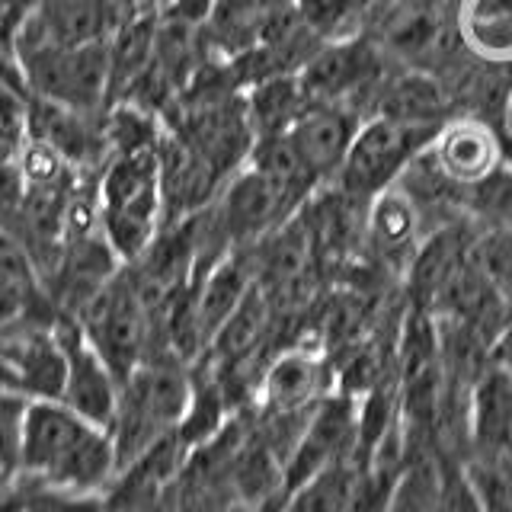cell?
I'll use <instances>...</instances> for the list:
<instances>
[{"instance_id":"5bb4252c","label":"cell","mask_w":512,"mask_h":512,"mask_svg":"<svg viewBox=\"0 0 512 512\" xmlns=\"http://www.w3.org/2000/svg\"><path fill=\"white\" fill-rule=\"evenodd\" d=\"M327 365L311 349H285L263 368L260 378V410L295 413L311 410L327 397Z\"/></svg>"},{"instance_id":"2e32d148","label":"cell","mask_w":512,"mask_h":512,"mask_svg":"<svg viewBox=\"0 0 512 512\" xmlns=\"http://www.w3.org/2000/svg\"><path fill=\"white\" fill-rule=\"evenodd\" d=\"M455 20L474 58L512 64V0H458Z\"/></svg>"},{"instance_id":"30bf717a","label":"cell","mask_w":512,"mask_h":512,"mask_svg":"<svg viewBox=\"0 0 512 512\" xmlns=\"http://www.w3.org/2000/svg\"><path fill=\"white\" fill-rule=\"evenodd\" d=\"M212 205L234 250L260 244V240L269 231H276L282 221L298 215L282 202V196L272 189L266 176L260 170H253L250 164L244 170H237L231 180L221 186L218 199Z\"/></svg>"},{"instance_id":"cb8c5ba5","label":"cell","mask_w":512,"mask_h":512,"mask_svg":"<svg viewBox=\"0 0 512 512\" xmlns=\"http://www.w3.org/2000/svg\"><path fill=\"white\" fill-rule=\"evenodd\" d=\"M471 208L493 224H512V167L500 164L484 180L468 186Z\"/></svg>"},{"instance_id":"9a60e30c","label":"cell","mask_w":512,"mask_h":512,"mask_svg":"<svg viewBox=\"0 0 512 512\" xmlns=\"http://www.w3.org/2000/svg\"><path fill=\"white\" fill-rule=\"evenodd\" d=\"M372 116H388L413 125H445L452 116V96L436 74L394 68L378 90Z\"/></svg>"},{"instance_id":"7c38bea8","label":"cell","mask_w":512,"mask_h":512,"mask_svg":"<svg viewBox=\"0 0 512 512\" xmlns=\"http://www.w3.org/2000/svg\"><path fill=\"white\" fill-rule=\"evenodd\" d=\"M429 154L445 180L461 189L480 183L503 164V144L496 128L471 116L448 119L432 138Z\"/></svg>"},{"instance_id":"e0dca14e","label":"cell","mask_w":512,"mask_h":512,"mask_svg":"<svg viewBox=\"0 0 512 512\" xmlns=\"http://www.w3.org/2000/svg\"><path fill=\"white\" fill-rule=\"evenodd\" d=\"M244 106L253 125V135L263 138V135L288 132L301 112L311 106V100L304 96L298 74H272L247 87Z\"/></svg>"},{"instance_id":"3957f363","label":"cell","mask_w":512,"mask_h":512,"mask_svg":"<svg viewBox=\"0 0 512 512\" xmlns=\"http://www.w3.org/2000/svg\"><path fill=\"white\" fill-rule=\"evenodd\" d=\"M96 202H100V231L119 260H138L164 228L157 144L132 154H112L96 180Z\"/></svg>"},{"instance_id":"9c48e42d","label":"cell","mask_w":512,"mask_h":512,"mask_svg":"<svg viewBox=\"0 0 512 512\" xmlns=\"http://www.w3.org/2000/svg\"><path fill=\"white\" fill-rule=\"evenodd\" d=\"M58 336L64 349V384L58 400L84 416V420H90L93 426H103L109 432L112 416H116L119 407L122 381L112 375V368L84 340L77 320L58 317Z\"/></svg>"},{"instance_id":"5b68a950","label":"cell","mask_w":512,"mask_h":512,"mask_svg":"<svg viewBox=\"0 0 512 512\" xmlns=\"http://www.w3.org/2000/svg\"><path fill=\"white\" fill-rule=\"evenodd\" d=\"M442 125H413L388 116L362 119L356 138H352L346 160L333 176V189H340L352 202H368L381 189L397 183L410 160L426 151Z\"/></svg>"},{"instance_id":"8fae6325","label":"cell","mask_w":512,"mask_h":512,"mask_svg":"<svg viewBox=\"0 0 512 512\" xmlns=\"http://www.w3.org/2000/svg\"><path fill=\"white\" fill-rule=\"evenodd\" d=\"M362 125V116L346 103H311L288 128L298 157L317 183H330Z\"/></svg>"},{"instance_id":"277c9868","label":"cell","mask_w":512,"mask_h":512,"mask_svg":"<svg viewBox=\"0 0 512 512\" xmlns=\"http://www.w3.org/2000/svg\"><path fill=\"white\" fill-rule=\"evenodd\" d=\"M29 96L77 112H106L112 103L109 45H71V48H23L16 52Z\"/></svg>"},{"instance_id":"ffe728a7","label":"cell","mask_w":512,"mask_h":512,"mask_svg":"<svg viewBox=\"0 0 512 512\" xmlns=\"http://www.w3.org/2000/svg\"><path fill=\"white\" fill-rule=\"evenodd\" d=\"M474 263L484 269V276L503 298L512 317V228H493L471 247Z\"/></svg>"},{"instance_id":"52a82bcc","label":"cell","mask_w":512,"mask_h":512,"mask_svg":"<svg viewBox=\"0 0 512 512\" xmlns=\"http://www.w3.org/2000/svg\"><path fill=\"white\" fill-rule=\"evenodd\" d=\"M64 384V349L58 317L29 314L0 327V388L29 400H58Z\"/></svg>"},{"instance_id":"8992f818","label":"cell","mask_w":512,"mask_h":512,"mask_svg":"<svg viewBox=\"0 0 512 512\" xmlns=\"http://www.w3.org/2000/svg\"><path fill=\"white\" fill-rule=\"evenodd\" d=\"M74 320L80 333H84V340L96 349V356L112 368V375L119 381H125L144 359H148L151 320L132 279H128L125 266L119 269L116 279H109L100 292L84 304V311Z\"/></svg>"},{"instance_id":"6da1fadb","label":"cell","mask_w":512,"mask_h":512,"mask_svg":"<svg viewBox=\"0 0 512 512\" xmlns=\"http://www.w3.org/2000/svg\"><path fill=\"white\" fill-rule=\"evenodd\" d=\"M119 477L112 436L61 400H29L20 474L26 487L68 496H106Z\"/></svg>"},{"instance_id":"603a6c76","label":"cell","mask_w":512,"mask_h":512,"mask_svg":"<svg viewBox=\"0 0 512 512\" xmlns=\"http://www.w3.org/2000/svg\"><path fill=\"white\" fill-rule=\"evenodd\" d=\"M29 397L0 388V468L20 474L23 429H26Z\"/></svg>"},{"instance_id":"7402d4cb","label":"cell","mask_w":512,"mask_h":512,"mask_svg":"<svg viewBox=\"0 0 512 512\" xmlns=\"http://www.w3.org/2000/svg\"><path fill=\"white\" fill-rule=\"evenodd\" d=\"M400 468H404V464H394V461L368 464L356 484V493H352V500L343 512H391Z\"/></svg>"},{"instance_id":"d4e9b609","label":"cell","mask_w":512,"mask_h":512,"mask_svg":"<svg viewBox=\"0 0 512 512\" xmlns=\"http://www.w3.org/2000/svg\"><path fill=\"white\" fill-rule=\"evenodd\" d=\"M432 512H480L477 493L468 480V471H464V461L442 458V480Z\"/></svg>"},{"instance_id":"7a4b0ae2","label":"cell","mask_w":512,"mask_h":512,"mask_svg":"<svg viewBox=\"0 0 512 512\" xmlns=\"http://www.w3.org/2000/svg\"><path fill=\"white\" fill-rule=\"evenodd\" d=\"M192 400V365L176 356H148L119 388V407L109 436L119 458V474L180 429Z\"/></svg>"},{"instance_id":"44dd1931","label":"cell","mask_w":512,"mask_h":512,"mask_svg":"<svg viewBox=\"0 0 512 512\" xmlns=\"http://www.w3.org/2000/svg\"><path fill=\"white\" fill-rule=\"evenodd\" d=\"M464 471L477 493L480 512H512V464L464 458Z\"/></svg>"},{"instance_id":"ac0fdd59","label":"cell","mask_w":512,"mask_h":512,"mask_svg":"<svg viewBox=\"0 0 512 512\" xmlns=\"http://www.w3.org/2000/svg\"><path fill=\"white\" fill-rule=\"evenodd\" d=\"M368 205V237H372V244L384 253L391 250H404L413 244L416 231H420V215L423 208L413 202L410 192L400 186V183H391L388 189H381L378 196H372L365 202Z\"/></svg>"},{"instance_id":"484cf974","label":"cell","mask_w":512,"mask_h":512,"mask_svg":"<svg viewBox=\"0 0 512 512\" xmlns=\"http://www.w3.org/2000/svg\"><path fill=\"white\" fill-rule=\"evenodd\" d=\"M13 500H16V474L0 468V509L10 506Z\"/></svg>"},{"instance_id":"d6986e66","label":"cell","mask_w":512,"mask_h":512,"mask_svg":"<svg viewBox=\"0 0 512 512\" xmlns=\"http://www.w3.org/2000/svg\"><path fill=\"white\" fill-rule=\"evenodd\" d=\"M362 477V468L356 461L330 464L301 487L285 493V500L276 506V512H343L356 493V484Z\"/></svg>"},{"instance_id":"ba28073f","label":"cell","mask_w":512,"mask_h":512,"mask_svg":"<svg viewBox=\"0 0 512 512\" xmlns=\"http://www.w3.org/2000/svg\"><path fill=\"white\" fill-rule=\"evenodd\" d=\"M356 436H359V400L340 391L320 397L308 423L301 429L295 452L285 461V493L301 487L330 464L356 461ZM285 500V496H282Z\"/></svg>"},{"instance_id":"4fadbf2b","label":"cell","mask_w":512,"mask_h":512,"mask_svg":"<svg viewBox=\"0 0 512 512\" xmlns=\"http://www.w3.org/2000/svg\"><path fill=\"white\" fill-rule=\"evenodd\" d=\"M468 458L512 464V375L503 365H490L474 384Z\"/></svg>"},{"instance_id":"4316f807","label":"cell","mask_w":512,"mask_h":512,"mask_svg":"<svg viewBox=\"0 0 512 512\" xmlns=\"http://www.w3.org/2000/svg\"><path fill=\"white\" fill-rule=\"evenodd\" d=\"M391 512H400V509H394V506H391Z\"/></svg>"}]
</instances>
